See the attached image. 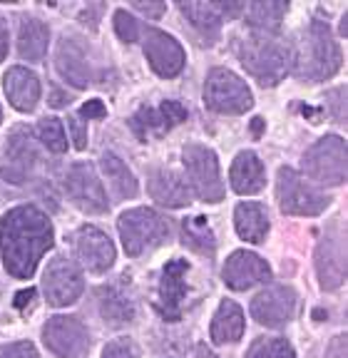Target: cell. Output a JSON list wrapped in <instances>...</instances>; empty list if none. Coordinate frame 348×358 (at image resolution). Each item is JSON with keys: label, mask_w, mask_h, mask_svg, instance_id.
I'll return each instance as SVG.
<instances>
[{"label": "cell", "mask_w": 348, "mask_h": 358, "mask_svg": "<svg viewBox=\"0 0 348 358\" xmlns=\"http://www.w3.org/2000/svg\"><path fill=\"white\" fill-rule=\"evenodd\" d=\"M343 97H346V90H343V87H336V90H331V92H328V102H331V107H333V117H336V122H343V120H346Z\"/></svg>", "instance_id": "38"}, {"label": "cell", "mask_w": 348, "mask_h": 358, "mask_svg": "<svg viewBox=\"0 0 348 358\" xmlns=\"http://www.w3.org/2000/svg\"><path fill=\"white\" fill-rule=\"evenodd\" d=\"M224 284L234 291H247L256 284H266L271 279L269 264L252 252H234L224 264Z\"/></svg>", "instance_id": "19"}, {"label": "cell", "mask_w": 348, "mask_h": 358, "mask_svg": "<svg viewBox=\"0 0 348 358\" xmlns=\"http://www.w3.org/2000/svg\"><path fill=\"white\" fill-rule=\"evenodd\" d=\"M6 55H8V25L0 17V60H6Z\"/></svg>", "instance_id": "43"}, {"label": "cell", "mask_w": 348, "mask_h": 358, "mask_svg": "<svg viewBox=\"0 0 348 358\" xmlns=\"http://www.w3.org/2000/svg\"><path fill=\"white\" fill-rule=\"evenodd\" d=\"M229 182L236 194H256L266 185V169L254 152H239L231 162Z\"/></svg>", "instance_id": "24"}, {"label": "cell", "mask_w": 348, "mask_h": 358, "mask_svg": "<svg viewBox=\"0 0 348 358\" xmlns=\"http://www.w3.org/2000/svg\"><path fill=\"white\" fill-rule=\"evenodd\" d=\"M82 271L68 257H55L45 268L43 291L50 306H70L82 294Z\"/></svg>", "instance_id": "12"}, {"label": "cell", "mask_w": 348, "mask_h": 358, "mask_svg": "<svg viewBox=\"0 0 348 358\" xmlns=\"http://www.w3.org/2000/svg\"><path fill=\"white\" fill-rule=\"evenodd\" d=\"M150 194L159 207L180 209V207H189L194 192H191L189 182L182 174L174 172V169H152Z\"/></svg>", "instance_id": "22"}, {"label": "cell", "mask_w": 348, "mask_h": 358, "mask_svg": "<svg viewBox=\"0 0 348 358\" xmlns=\"http://www.w3.org/2000/svg\"><path fill=\"white\" fill-rule=\"evenodd\" d=\"M135 10H140V13H145V15H150V17H159L164 10H167V6L164 3H135Z\"/></svg>", "instance_id": "40"}, {"label": "cell", "mask_w": 348, "mask_h": 358, "mask_svg": "<svg viewBox=\"0 0 348 358\" xmlns=\"http://www.w3.org/2000/svg\"><path fill=\"white\" fill-rule=\"evenodd\" d=\"M33 299H35V289L17 291V294H15V301H13V303H15V308H25L30 301H33Z\"/></svg>", "instance_id": "42"}, {"label": "cell", "mask_w": 348, "mask_h": 358, "mask_svg": "<svg viewBox=\"0 0 348 358\" xmlns=\"http://www.w3.org/2000/svg\"><path fill=\"white\" fill-rule=\"evenodd\" d=\"M291 65L296 78L321 83L341 67V48L333 40L331 28L324 20H311L291 50Z\"/></svg>", "instance_id": "2"}, {"label": "cell", "mask_w": 348, "mask_h": 358, "mask_svg": "<svg viewBox=\"0 0 348 358\" xmlns=\"http://www.w3.org/2000/svg\"><path fill=\"white\" fill-rule=\"evenodd\" d=\"M119 236H122L124 252L129 257H140V254L157 249L169 239V224L162 214L154 209L137 207L127 209L117 222Z\"/></svg>", "instance_id": "4"}, {"label": "cell", "mask_w": 348, "mask_h": 358, "mask_svg": "<svg viewBox=\"0 0 348 358\" xmlns=\"http://www.w3.org/2000/svg\"><path fill=\"white\" fill-rule=\"evenodd\" d=\"M187 169V182L191 192H197L204 201H222L224 199V185H222L219 162L209 147L204 145H187L182 152Z\"/></svg>", "instance_id": "8"}, {"label": "cell", "mask_w": 348, "mask_h": 358, "mask_svg": "<svg viewBox=\"0 0 348 358\" xmlns=\"http://www.w3.org/2000/svg\"><path fill=\"white\" fill-rule=\"evenodd\" d=\"M184 120L187 110L182 107V102L164 100L159 107H142L140 112H135L132 120H129V127L135 129V134L142 142H147L150 137H159V134L169 132Z\"/></svg>", "instance_id": "16"}, {"label": "cell", "mask_w": 348, "mask_h": 358, "mask_svg": "<svg viewBox=\"0 0 348 358\" xmlns=\"http://www.w3.org/2000/svg\"><path fill=\"white\" fill-rule=\"evenodd\" d=\"M80 115L87 120H102L107 115V107L102 105V100H87L80 110Z\"/></svg>", "instance_id": "39"}, {"label": "cell", "mask_w": 348, "mask_h": 358, "mask_svg": "<svg viewBox=\"0 0 348 358\" xmlns=\"http://www.w3.org/2000/svg\"><path fill=\"white\" fill-rule=\"evenodd\" d=\"M287 10H289L287 3H274V0H266V3H249V6H244L249 25L261 30V33H266V35L279 30Z\"/></svg>", "instance_id": "30"}, {"label": "cell", "mask_w": 348, "mask_h": 358, "mask_svg": "<svg viewBox=\"0 0 348 358\" xmlns=\"http://www.w3.org/2000/svg\"><path fill=\"white\" fill-rule=\"evenodd\" d=\"M244 358H296V353L287 338H259Z\"/></svg>", "instance_id": "32"}, {"label": "cell", "mask_w": 348, "mask_h": 358, "mask_svg": "<svg viewBox=\"0 0 348 358\" xmlns=\"http://www.w3.org/2000/svg\"><path fill=\"white\" fill-rule=\"evenodd\" d=\"M3 87L10 105L20 112H33L40 100V80L28 67H10L3 78Z\"/></svg>", "instance_id": "23"}, {"label": "cell", "mask_w": 348, "mask_h": 358, "mask_svg": "<svg viewBox=\"0 0 348 358\" xmlns=\"http://www.w3.org/2000/svg\"><path fill=\"white\" fill-rule=\"evenodd\" d=\"M65 192L75 207L87 214H102L110 207L102 182L97 179L92 164H73L68 177H65Z\"/></svg>", "instance_id": "14"}, {"label": "cell", "mask_w": 348, "mask_h": 358, "mask_svg": "<svg viewBox=\"0 0 348 358\" xmlns=\"http://www.w3.org/2000/svg\"><path fill=\"white\" fill-rule=\"evenodd\" d=\"M0 122H3V110H0Z\"/></svg>", "instance_id": "45"}, {"label": "cell", "mask_w": 348, "mask_h": 358, "mask_svg": "<svg viewBox=\"0 0 348 358\" xmlns=\"http://www.w3.org/2000/svg\"><path fill=\"white\" fill-rule=\"evenodd\" d=\"M55 62H57V73L68 80L73 87L82 90L92 83V67L90 60H87V50H85V45L78 38H73V35L70 38L65 35L60 40Z\"/></svg>", "instance_id": "21"}, {"label": "cell", "mask_w": 348, "mask_h": 358, "mask_svg": "<svg viewBox=\"0 0 348 358\" xmlns=\"http://www.w3.org/2000/svg\"><path fill=\"white\" fill-rule=\"evenodd\" d=\"M48 25L38 17H23L17 30V52L28 62H43L48 52Z\"/></svg>", "instance_id": "26"}, {"label": "cell", "mask_w": 348, "mask_h": 358, "mask_svg": "<svg viewBox=\"0 0 348 358\" xmlns=\"http://www.w3.org/2000/svg\"><path fill=\"white\" fill-rule=\"evenodd\" d=\"M48 351L60 358H85L90 351V331L75 316H52L43 329Z\"/></svg>", "instance_id": "11"}, {"label": "cell", "mask_w": 348, "mask_h": 358, "mask_svg": "<svg viewBox=\"0 0 348 358\" xmlns=\"http://www.w3.org/2000/svg\"><path fill=\"white\" fill-rule=\"evenodd\" d=\"M115 30H117L119 40H124V43H135L137 35H140L137 20L129 15L127 10H117V13H115Z\"/></svg>", "instance_id": "34"}, {"label": "cell", "mask_w": 348, "mask_h": 358, "mask_svg": "<svg viewBox=\"0 0 348 358\" xmlns=\"http://www.w3.org/2000/svg\"><path fill=\"white\" fill-rule=\"evenodd\" d=\"M182 236H184V244L189 249L199 254H209L212 257L214 249H217V239H214V231L209 227V222L204 217H189L182 222Z\"/></svg>", "instance_id": "31"}, {"label": "cell", "mask_w": 348, "mask_h": 358, "mask_svg": "<svg viewBox=\"0 0 348 358\" xmlns=\"http://www.w3.org/2000/svg\"><path fill=\"white\" fill-rule=\"evenodd\" d=\"M100 313L107 326L119 329V326H127L135 321V303L119 289L107 286V289L100 291Z\"/></svg>", "instance_id": "28"}, {"label": "cell", "mask_w": 348, "mask_h": 358, "mask_svg": "<svg viewBox=\"0 0 348 358\" xmlns=\"http://www.w3.org/2000/svg\"><path fill=\"white\" fill-rule=\"evenodd\" d=\"M204 105L222 115H242L254 105V97L239 75L224 67H214L204 83Z\"/></svg>", "instance_id": "5"}, {"label": "cell", "mask_w": 348, "mask_h": 358, "mask_svg": "<svg viewBox=\"0 0 348 358\" xmlns=\"http://www.w3.org/2000/svg\"><path fill=\"white\" fill-rule=\"evenodd\" d=\"M244 336V311L234 301L224 299L212 319V341L234 343Z\"/></svg>", "instance_id": "27"}, {"label": "cell", "mask_w": 348, "mask_h": 358, "mask_svg": "<svg viewBox=\"0 0 348 358\" xmlns=\"http://www.w3.org/2000/svg\"><path fill=\"white\" fill-rule=\"evenodd\" d=\"M0 358H38V351L30 341H17L0 348Z\"/></svg>", "instance_id": "36"}, {"label": "cell", "mask_w": 348, "mask_h": 358, "mask_svg": "<svg viewBox=\"0 0 348 358\" xmlns=\"http://www.w3.org/2000/svg\"><path fill=\"white\" fill-rule=\"evenodd\" d=\"M75 254L82 262V266H87L95 274H105L107 268L115 264V246L107 239L105 231H100L97 227H82L75 234Z\"/></svg>", "instance_id": "20"}, {"label": "cell", "mask_w": 348, "mask_h": 358, "mask_svg": "<svg viewBox=\"0 0 348 358\" xmlns=\"http://www.w3.org/2000/svg\"><path fill=\"white\" fill-rule=\"evenodd\" d=\"M194 353H197V358H219L217 353L209 351L207 346H197V351H194Z\"/></svg>", "instance_id": "44"}, {"label": "cell", "mask_w": 348, "mask_h": 358, "mask_svg": "<svg viewBox=\"0 0 348 358\" xmlns=\"http://www.w3.org/2000/svg\"><path fill=\"white\" fill-rule=\"evenodd\" d=\"M50 246L52 224L33 204H20L0 219V254L6 271L15 279H30Z\"/></svg>", "instance_id": "1"}, {"label": "cell", "mask_w": 348, "mask_h": 358, "mask_svg": "<svg viewBox=\"0 0 348 358\" xmlns=\"http://www.w3.org/2000/svg\"><path fill=\"white\" fill-rule=\"evenodd\" d=\"M303 172L321 185L338 187L346 182V142L338 134H326L303 155Z\"/></svg>", "instance_id": "7"}, {"label": "cell", "mask_w": 348, "mask_h": 358, "mask_svg": "<svg viewBox=\"0 0 348 358\" xmlns=\"http://www.w3.org/2000/svg\"><path fill=\"white\" fill-rule=\"evenodd\" d=\"M38 140L48 147L50 152H65L68 150V140H65V129H62L60 120L55 117H45L40 120L38 124Z\"/></svg>", "instance_id": "33"}, {"label": "cell", "mask_w": 348, "mask_h": 358, "mask_svg": "<svg viewBox=\"0 0 348 358\" xmlns=\"http://www.w3.org/2000/svg\"><path fill=\"white\" fill-rule=\"evenodd\" d=\"M239 60L259 85L274 87L287 78L291 67V48L266 33L249 35L239 45Z\"/></svg>", "instance_id": "3"}, {"label": "cell", "mask_w": 348, "mask_h": 358, "mask_svg": "<svg viewBox=\"0 0 348 358\" xmlns=\"http://www.w3.org/2000/svg\"><path fill=\"white\" fill-rule=\"evenodd\" d=\"M326 358H346V336H336V338H333Z\"/></svg>", "instance_id": "41"}, {"label": "cell", "mask_w": 348, "mask_h": 358, "mask_svg": "<svg viewBox=\"0 0 348 358\" xmlns=\"http://www.w3.org/2000/svg\"><path fill=\"white\" fill-rule=\"evenodd\" d=\"M187 271H189V264L184 259H172L162 268L157 308L167 321H180L182 316L187 301Z\"/></svg>", "instance_id": "17"}, {"label": "cell", "mask_w": 348, "mask_h": 358, "mask_svg": "<svg viewBox=\"0 0 348 358\" xmlns=\"http://www.w3.org/2000/svg\"><path fill=\"white\" fill-rule=\"evenodd\" d=\"M38 162L40 155L30 129L15 127L8 142L3 145V150H0V174H3V179L10 185H23L33 177Z\"/></svg>", "instance_id": "9"}, {"label": "cell", "mask_w": 348, "mask_h": 358, "mask_svg": "<svg viewBox=\"0 0 348 358\" xmlns=\"http://www.w3.org/2000/svg\"><path fill=\"white\" fill-rule=\"evenodd\" d=\"M298 311V294L291 286H269L252 301V316L261 326L281 329L293 321Z\"/></svg>", "instance_id": "13"}, {"label": "cell", "mask_w": 348, "mask_h": 358, "mask_svg": "<svg viewBox=\"0 0 348 358\" xmlns=\"http://www.w3.org/2000/svg\"><path fill=\"white\" fill-rule=\"evenodd\" d=\"M100 164H102L105 177L110 179V189H113V194H115V201L132 199V196L137 194V179L132 177V172L127 169V164H124L117 155L105 152L102 159H100Z\"/></svg>", "instance_id": "29"}, {"label": "cell", "mask_w": 348, "mask_h": 358, "mask_svg": "<svg viewBox=\"0 0 348 358\" xmlns=\"http://www.w3.org/2000/svg\"><path fill=\"white\" fill-rule=\"evenodd\" d=\"M316 274L326 291L338 289L346 281V234L341 222H333L316 246Z\"/></svg>", "instance_id": "10"}, {"label": "cell", "mask_w": 348, "mask_h": 358, "mask_svg": "<svg viewBox=\"0 0 348 358\" xmlns=\"http://www.w3.org/2000/svg\"><path fill=\"white\" fill-rule=\"evenodd\" d=\"M180 10L194 25V30L212 45L214 40L219 38L224 20H229L236 13H242L244 6L242 3H180Z\"/></svg>", "instance_id": "18"}, {"label": "cell", "mask_w": 348, "mask_h": 358, "mask_svg": "<svg viewBox=\"0 0 348 358\" xmlns=\"http://www.w3.org/2000/svg\"><path fill=\"white\" fill-rule=\"evenodd\" d=\"M145 55L159 78H177L184 67V50L172 35L150 28L145 33Z\"/></svg>", "instance_id": "15"}, {"label": "cell", "mask_w": 348, "mask_h": 358, "mask_svg": "<svg viewBox=\"0 0 348 358\" xmlns=\"http://www.w3.org/2000/svg\"><path fill=\"white\" fill-rule=\"evenodd\" d=\"M234 224L236 234L244 241H252V244H261L269 234V214L256 201H242L234 209Z\"/></svg>", "instance_id": "25"}, {"label": "cell", "mask_w": 348, "mask_h": 358, "mask_svg": "<svg viewBox=\"0 0 348 358\" xmlns=\"http://www.w3.org/2000/svg\"><path fill=\"white\" fill-rule=\"evenodd\" d=\"M276 196L284 214L293 217H316L328 207V196L321 194L316 187H311L296 169L281 167L276 179Z\"/></svg>", "instance_id": "6"}, {"label": "cell", "mask_w": 348, "mask_h": 358, "mask_svg": "<svg viewBox=\"0 0 348 358\" xmlns=\"http://www.w3.org/2000/svg\"><path fill=\"white\" fill-rule=\"evenodd\" d=\"M68 122H70V129H73L75 150H85V147H87V124L80 120V115H73Z\"/></svg>", "instance_id": "37"}, {"label": "cell", "mask_w": 348, "mask_h": 358, "mask_svg": "<svg viewBox=\"0 0 348 358\" xmlns=\"http://www.w3.org/2000/svg\"><path fill=\"white\" fill-rule=\"evenodd\" d=\"M102 358H140V348L132 338H117V341L107 343Z\"/></svg>", "instance_id": "35"}]
</instances>
